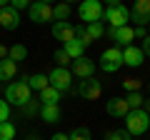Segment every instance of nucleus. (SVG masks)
Wrapping results in <instances>:
<instances>
[{
    "instance_id": "nucleus-26",
    "label": "nucleus",
    "mask_w": 150,
    "mask_h": 140,
    "mask_svg": "<svg viewBox=\"0 0 150 140\" xmlns=\"http://www.w3.org/2000/svg\"><path fill=\"white\" fill-rule=\"evenodd\" d=\"M15 138V125L13 123H0V140H13Z\"/></svg>"
},
{
    "instance_id": "nucleus-22",
    "label": "nucleus",
    "mask_w": 150,
    "mask_h": 140,
    "mask_svg": "<svg viewBox=\"0 0 150 140\" xmlns=\"http://www.w3.org/2000/svg\"><path fill=\"white\" fill-rule=\"evenodd\" d=\"M50 83H48V75H30L28 78V88L30 90H45Z\"/></svg>"
},
{
    "instance_id": "nucleus-3",
    "label": "nucleus",
    "mask_w": 150,
    "mask_h": 140,
    "mask_svg": "<svg viewBox=\"0 0 150 140\" xmlns=\"http://www.w3.org/2000/svg\"><path fill=\"white\" fill-rule=\"evenodd\" d=\"M105 18L108 23H110V28H125L130 23V10L125 5H120V3H115V0H110L108 3V10H105Z\"/></svg>"
},
{
    "instance_id": "nucleus-5",
    "label": "nucleus",
    "mask_w": 150,
    "mask_h": 140,
    "mask_svg": "<svg viewBox=\"0 0 150 140\" xmlns=\"http://www.w3.org/2000/svg\"><path fill=\"white\" fill-rule=\"evenodd\" d=\"M48 83H50V88H55L58 93H68L70 85H73V73H70L68 68H55L48 75Z\"/></svg>"
},
{
    "instance_id": "nucleus-7",
    "label": "nucleus",
    "mask_w": 150,
    "mask_h": 140,
    "mask_svg": "<svg viewBox=\"0 0 150 140\" xmlns=\"http://www.w3.org/2000/svg\"><path fill=\"white\" fill-rule=\"evenodd\" d=\"M28 13H30L33 23H55L53 20V5H48V3H30Z\"/></svg>"
},
{
    "instance_id": "nucleus-24",
    "label": "nucleus",
    "mask_w": 150,
    "mask_h": 140,
    "mask_svg": "<svg viewBox=\"0 0 150 140\" xmlns=\"http://www.w3.org/2000/svg\"><path fill=\"white\" fill-rule=\"evenodd\" d=\"M125 103H128L130 110H143V95L140 93H128V98H125Z\"/></svg>"
},
{
    "instance_id": "nucleus-27",
    "label": "nucleus",
    "mask_w": 150,
    "mask_h": 140,
    "mask_svg": "<svg viewBox=\"0 0 150 140\" xmlns=\"http://www.w3.org/2000/svg\"><path fill=\"white\" fill-rule=\"evenodd\" d=\"M140 85H143V80H140V78H125V80H123V88H125L128 93H138Z\"/></svg>"
},
{
    "instance_id": "nucleus-13",
    "label": "nucleus",
    "mask_w": 150,
    "mask_h": 140,
    "mask_svg": "<svg viewBox=\"0 0 150 140\" xmlns=\"http://www.w3.org/2000/svg\"><path fill=\"white\" fill-rule=\"evenodd\" d=\"M105 110H108V115H112V118H125V115L130 113L125 98H110L108 105H105Z\"/></svg>"
},
{
    "instance_id": "nucleus-38",
    "label": "nucleus",
    "mask_w": 150,
    "mask_h": 140,
    "mask_svg": "<svg viewBox=\"0 0 150 140\" xmlns=\"http://www.w3.org/2000/svg\"><path fill=\"white\" fill-rule=\"evenodd\" d=\"M8 5V3H5V0H0V10H3V8H5Z\"/></svg>"
},
{
    "instance_id": "nucleus-10",
    "label": "nucleus",
    "mask_w": 150,
    "mask_h": 140,
    "mask_svg": "<svg viewBox=\"0 0 150 140\" xmlns=\"http://www.w3.org/2000/svg\"><path fill=\"white\" fill-rule=\"evenodd\" d=\"M108 35H110L118 45H125V48H130L133 40H135V33H133L130 25H125V28H108Z\"/></svg>"
},
{
    "instance_id": "nucleus-11",
    "label": "nucleus",
    "mask_w": 150,
    "mask_h": 140,
    "mask_svg": "<svg viewBox=\"0 0 150 140\" xmlns=\"http://www.w3.org/2000/svg\"><path fill=\"white\" fill-rule=\"evenodd\" d=\"M73 75H78L80 80H88V78H93V73H95V65H93V60H88L85 55L78 60H73V70H70Z\"/></svg>"
},
{
    "instance_id": "nucleus-1",
    "label": "nucleus",
    "mask_w": 150,
    "mask_h": 140,
    "mask_svg": "<svg viewBox=\"0 0 150 140\" xmlns=\"http://www.w3.org/2000/svg\"><path fill=\"white\" fill-rule=\"evenodd\" d=\"M30 93L33 90L28 88V78H25V80H13L10 85L5 88V103H8V105H18V108H23L25 103L33 100Z\"/></svg>"
},
{
    "instance_id": "nucleus-18",
    "label": "nucleus",
    "mask_w": 150,
    "mask_h": 140,
    "mask_svg": "<svg viewBox=\"0 0 150 140\" xmlns=\"http://www.w3.org/2000/svg\"><path fill=\"white\" fill-rule=\"evenodd\" d=\"M40 118L45 123H58L60 120V105H43L40 108Z\"/></svg>"
},
{
    "instance_id": "nucleus-32",
    "label": "nucleus",
    "mask_w": 150,
    "mask_h": 140,
    "mask_svg": "<svg viewBox=\"0 0 150 140\" xmlns=\"http://www.w3.org/2000/svg\"><path fill=\"white\" fill-rule=\"evenodd\" d=\"M8 118H10V105L5 100H0V123H8Z\"/></svg>"
},
{
    "instance_id": "nucleus-14",
    "label": "nucleus",
    "mask_w": 150,
    "mask_h": 140,
    "mask_svg": "<svg viewBox=\"0 0 150 140\" xmlns=\"http://www.w3.org/2000/svg\"><path fill=\"white\" fill-rule=\"evenodd\" d=\"M0 25L5 28V30H15V28L20 25V15H18V10H13L10 5H5L3 10H0Z\"/></svg>"
},
{
    "instance_id": "nucleus-20",
    "label": "nucleus",
    "mask_w": 150,
    "mask_h": 140,
    "mask_svg": "<svg viewBox=\"0 0 150 140\" xmlns=\"http://www.w3.org/2000/svg\"><path fill=\"white\" fill-rule=\"evenodd\" d=\"M68 18H70V5L68 3H60V5L53 8V20L55 23H68Z\"/></svg>"
},
{
    "instance_id": "nucleus-15",
    "label": "nucleus",
    "mask_w": 150,
    "mask_h": 140,
    "mask_svg": "<svg viewBox=\"0 0 150 140\" xmlns=\"http://www.w3.org/2000/svg\"><path fill=\"white\" fill-rule=\"evenodd\" d=\"M145 55L140 48H135V45H130V48L123 50V65H130V68H138V65H143Z\"/></svg>"
},
{
    "instance_id": "nucleus-17",
    "label": "nucleus",
    "mask_w": 150,
    "mask_h": 140,
    "mask_svg": "<svg viewBox=\"0 0 150 140\" xmlns=\"http://www.w3.org/2000/svg\"><path fill=\"white\" fill-rule=\"evenodd\" d=\"M60 103V93L55 90V88H45V90H40V105H58Z\"/></svg>"
},
{
    "instance_id": "nucleus-37",
    "label": "nucleus",
    "mask_w": 150,
    "mask_h": 140,
    "mask_svg": "<svg viewBox=\"0 0 150 140\" xmlns=\"http://www.w3.org/2000/svg\"><path fill=\"white\" fill-rule=\"evenodd\" d=\"M143 110H145V113H148V115H150V100H148V103H145V108H143Z\"/></svg>"
},
{
    "instance_id": "nucleus-25",
    "label": "nucleus",
    "mask_w": 150,
    "mask_h": 140,
    "mask_svg": "<svg viewBox=\"0 0 150 140\" xmlns=\"http://www.w3.org/2000/svg\"><path fill=\"white\" fill-rule=\"evenodd\" d=\"M75 40H78L83 48H88V45L93 43L90 35H88V30H85V25H75Z\"/></svg>"
},
{
    "instance_id": "nucleus-12",
    "label": "nucleus",
    "mask_w": 150,
    "mask_h": 140,
    "mask_svg": "<svg viewBox=\"0 0 150 140\" xmlns=\"http://www.w3.org/2000/svg\"><path fill=\"white\" fill-rule=\"evenodd\" d=\"M53 38L63 40V45L75 40V25H70V23H53Z\"/></svg>"
},
{
    "instance_id": "nucleus-9",
    "label": "nucleus",
    "mask_w": 150,
    "mask_h": 140,
    "mask_svg": "<svg viewBox=\"0 0 150 140\" xmlns=\"http://www.w3.org/2000/svg\"><path fill=\"white\" fill-rule=\"evenodd\" d=\"M100 93H103V85H100V80H95V78L80 80V85H78V95L85 98V100H98Z\"/></svg>"
},
{
    "instance_id": "nucleus-23",
    "label": "nucleus",
    "mask_w": 150,
    "mask_h": 140,
    "mask_svg": "<svg viewBox=\"0 0 150 140\" xmlns=\"http://www.w3.org/2000/svg\"><path fill=\"white\" fill-rule=\"evenodd\" d=\"M85 30H88V35H90L93 43H95L98 38H103V35H105V28H103V23H90V25H85Z\"/></svg>"
},
{
    "instance_id": "nucleus-21",
    "label": "nucleus",
    "mask_w": 150,
    "mask_h": 140,
    "mask_svg": "<svg viewBox=\"0 0 150 140\" xmlns=\"http://www.w3.org/2000/svg\"><path fill=\"white\" fill-rule=\"evenodd\" d=\"M28 58V48L25 45H13V48H8V60H13V63H18V60H25Z\"/></svg>"
},
{
    "instance_id": "nucleus-30",
    "label": "nucleus",
    "mask_w": 150,
    "mask_h": 140,
    "mask_svg": "<svg viewBox=\"0 0 150 140\" xmlns=\"http://www.w3.org/2000/svg\"><path fill=\"white\" fill-rule=\"evenodd\" d=\"M105 140H133V135L128 130H112V133H108Z\"/></svg>"
},
{
    "instance_id": "nucleus-36",
    "label": "nucleus",
    "mask_w": 150,
    "mask_h": 140,
    "mask_svg": "<svg viewBox=\"0 0 150 140\" xmlns=\"http://www.w3.org/2000/svg\"><path fill=\"white\" fill-rule=\"evenodd\" d=\"M8 58V48H5V45H0V60H5Z\"/></svg>"
},
{
    "instance_id": "nucleus-39",
    "label": "nucleus",
    "mask_w": 150,
    "mask_h": 140,
    "mask_svg": "<svg viewBox=\"0 0 150 140\" xmlns=\"http://www.w3.org/2000/svg\"><path fill=\"white\" fill-rule=\"evenodd\" d=\"M28 140H40V138H38V135H30V138H28Z\"/></svg>"
},
{
    "instance_id": "nucleus-31",
    "label": "nucleus",
    "mask_w": 150,
    "mask_h": 140,
    "mask_svg": "<svg viewBox=\"0 0 150 140\" xmlns=\"http://www.w3.org/2000/svg\"><path fill=\"white\" fill-rule=\"evenodd\" d=\"M55 63H58V68H65V65H68V63H73V60H70V58H68V53H65V50L60 48L58 53H55Z\"/></svg>"
},
{
    "instance_id": "nucleus-4",
    "label": "nucleus",
    "mask_w": 150,
    "mask_h": 140,
    "mask_svg": "<svg viewBox=\"0 0 150 140\" xmlns=\"http://www.w3.org/2000/svg\"><path fill=\"white\" fill-rule=\"evenodd\" d=\"M78 15H80V20H85V25L100 23L103 15H105V8H103V3H98V0H85V3L78 8Z\"/></svg>"
},
{
    "instance_id": "nucleus-28",
    "label": "nucleus",
    "mask_w": 150,
    "mask_h": 140,
    "mask_svg": "<svg viewBox=\"0 0 150 140\" xmlns=\"http://www.w3.org/2000/svg\"><path fill=\"white\" fill-rule=\"evenodd\" d=\"M68 138L70 140H93V135H90V130H88V128H75Z\"/></svg>"
},
{
    "instance_id": "nucleus-33",
    "label": "nucleus",
    "mask_w": 150,
    "mask_h": 140,
    "mask_svg": "<svg viewBox=\"0 0 150 140\" xmlns=\"http://www.w3.org/2000/svg\"><path fill=\"white\" fill-rule=\"evenodd\" d=\"M145 43H143V48H140V50H143V55H148V58H150V35H145Z\"/></svg>"
},
{
    "instance_id": "nucleus-2",
    "label": "nucleus",
    "mask_w": 150,
    "mask_h": 140,
    "mask_svg": "<svg viewBox=\"0 0 150 140\" xmlns=\"http://www.w3.org/2000/svg\"><path fill=\"white\" fill-rule=\"evenodd\" d=\"M150 128V115L145 113V110H130L128 115H125V130H128L130 135H143L145 130Z\"/></svg>"
},
{
    "instance_id": "nucleus-29",
    "label": "nucleus",
    "mask_w": 150,
    "mask_h": 140,
    "mask_svg": "<svg viewBox=\"0 0 150 140\" xmlns=\"http://www.w3.org/2000/svg\"><path fill=\"white\" fill-rule=\"evenodd\" d=\"M40 108H43V105H40L38 100H30V103L23 105V115H35V113H40Z\"/></svg>"
},
{
    "instance_id": "nucleus-34",
    "label": "nucleus",
    "mask_w": 150,
    "mask_h": 140,
    "mask_svg": "<svg viewBox=\"0 0 150 140\" xmlns=\"http://www.w3.org/2000/svg\"><path fill=\"white\" fill-rule=\"evenodd\" d=\"M133 33H135V38H145V28H133Z\"/></svg>"
},
{
    "instance_id": "nucleus-16",
    "label": "nucleus",
    "mask_w": 150,
    "mask_h": 140,
    "mask_svg": "<svg viewBox=\"0 0 150 140\" xmlns=\"http://www.w3.org/2000/svg\"><path fill=\"white\" fill-rule=\"evenodd\" d=\"M18 73V63H13V60H0V80H13Z\"/></svg>"
},
{
    "instance_id": "nucleus-19",
    "label": "nucleus",
    "mask_w": 150,
    "mask_h": 140,
    "mask_svg": "<svg viewBox=\"0 0 150 140\" xmlns=\"http://www.w3.org/2000/svg\"><path fill=\"white\" fill-rule=\"evenodd\" d=\"M65 53H68V58L70 60H78V58H83V55H85V48H83L80 43H78V40H70V43H65Z\"/></svg>"
},
{
    "instance_id": "nucleus-35",
    "label": "nucleus",
    "mask_w": 150,
    "mask_h": 140,
    "mask_svg": "<svg viewBox=\"0 0 150 140\" xmlns=\"http://www.w3.org/2000/svg\"><path fill=\"white\" fill-rule=\"evenodd\" d=\"M50 140H70V138H68V135H65V133H55V135H53V138H50Z\"/></svg>"
},
{
    "instance_id": "nucleus-6",
    "label": "nucleus",
    "mask_w": 150,
    "mask_h": 140,
    "mask_svg": "<svg viewBox=\"0 0 150 140\" xmlns=\"http://www.w3.org/2000/svg\"><path fill=\"white\" fill-rule=\"evenodd\" d=\"M120 65H123V50H120V48H108V50H103V55H100V68L105 70V73H115V70H120Z\"/></svg>"
},
{
    "instance_id": "nucleus-8",
    "label": "nucleus",
    "mask_w": 150,
    "mask_h": 140,
    "mask_svg": "<svg viewBox=\"0 0 150 140\" xmlns=\"http://www.w3.org/2000/svg\"><path fill=\"white\" fill-rule=\"evenodd\" d=\"M130 20L135 23L138 28H145L150 23V0H138L130 10Z\"/></svg>"
}]
</instances>
